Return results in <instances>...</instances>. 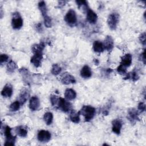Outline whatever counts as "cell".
Returning <instances> with one entry per match:
<instances>
[{
    "instance_id": "5b68a950",
    "label": "cell",
    "mask_w": 146,
    "mask_h": 146,
    "mask_svg": "<svg viewBox=\"0 0 146 146\" xmlns=\"http://www.w3.org/2000/svg\"><path fill=\"white\" fill-rule=\"evenodd\" d=\"M11 25L14 29H19L23 26V19L19 13H13Z\"/></svg>"
},
{
    "instance_id": "7a4b0ae2",
    "label": "cell",
    "mask_w": 146,
    "mask_h": 146,
    "mask_svg": "<svg viewBox=\"0 0 146 146\" xmlns=\"http://www.w3.org/2000/svg\"><path fill=\"white\" fill-rule=\"evenodd\" d=\"M64 21L69 26H74L77 22V18L75 11L72 9L68 10L64 17Z\"/></svg>"
},
{
    "instance_id": "5bb4252c",
    "label": "cell",
    "mask_w": 146,
    "mask_h": 146,
    "mask_svg": "<svg viewBox=\"0 0 146 146\" xmlns=\"http://www.w3.org/2000/svg\"><path fill=\"white\" fill-rule=\"evenodd\" d=\"M128 119L131 123H134L138 120V115L136 110L134 108H131L128 112Z\"/></svg>"
},
{
    "instance_id": "603a6c76",
    "label": "cell",
    "mask_w": 146,
    "mask_h": 146,
    "mask_svg": "<svg viewBox=\"0 0 146 146\" xmlns=\"http://www.w3.org/2000/svg\"><path fill=\"white\" fill-rule=\"evenodd\" d=\"M16 132L17 134L21 137H26L27 135V130L26 128L24 127L23 126H19L16 128L15 129Z\"/></svg>"
},
{
    "instance_id": "e0dca14e",
    "label": "cell",
    "mask_w": 146,
    "mask_h": 146,
    "mask_svg": "<svg viewBox=\"0 0 146 146\" xmlns=\"http://www.w3.org/2000/svg\"><path fill=\"white\" fill-rule=\"evenodd\" d=\"M61 82L64 84H69L70 83H75L76 82L75 78L70 74H65L61 79Z\"/></svg>"
},
{
    "instance_id": "3957f363",
    "label": "cell",
    "mask_w": 146,
    "mask_h": 146,
    "mask_svg": "<svg viewBox=\"0 0 146 146\" xmlns=\"http://www.w3.org/2000/svg\"><path fill=\"white\" fill-rule=\"evenodd\" d=\"M119 21V15L116 13H113L109 15L107 19V23L111 30H115Z\"/></svg>"
},
{
    "instance_id": "4dcf8cb0",
    "label": "cell",
    "mask_w": 146,
    "mask_h": 146,
    "mask_svg": "<svg viewBox=\"0 0 146 146\" xmlns=\"http://www.w3.org/2000/svg\"><path fill=\"white\" fill-rule=\"evenodd\" d=\"M125 78H125V79H129L131 78L133 81H136V80H137L139 79V76H138V74H137L136 72L133 71L132 72H131V74H128V75L127 77H125Z\"/></svg>"
},
{
    "instance_id": "8d00e7d4",
    "label": "cell",
    "mask_w": 146,
    "mask_h": 146,
    "mask_svg": "<svg viewBox=\"0 0 146 146\" xmlns=\"http://www.w3.org/2000/svg\"><path fill=\"white\" fill-rule=\"evenodd\" d=\"M140 56H141V58H142V60H143V62H144V63L145 64V51H144L141 54V55H140Z\"/></svg>"
},
{
    "instance_id": "4316f807",
    "label": "cell",
    "mask_w": 146,
    "mask_h": 146,
    "mask_svg": "<svg viewBox=\"0 0 146 146\" xmlns=\"http://www.w3.org/2000/svg\"><path fill=\"white\" fill-rule=\"evenodd\" d=\"M6 68H7V71L9 72H13L15 71V70L17 68V65L14 61L10 60L7 63Z\"/></svg>"
},
{
    "instance_id": "7c38bea8",
    "label": "cell",
    "mask_w": 146,
    "mask_h": 146,
    "mask_svg": "<svg viewBox=\"0 0 146 146\" xmlns=\"http://www.w3.org/2000/svg\"><path fill=\"white\" fill-rule=\"evenodd\" d=\"M112 131L117 135L120 134V130L122 127L121 121L119 119H115L112 121Z\"/></svg>"
},
{
    "instance_id": "f546056e",
    "label": "cell",
    "mask_w": 146,
    "mask_h": 146,
    "mask_svg": "<svg viewBox=\"0 0 146 146\" xmlns=\"http://www.w3.org/2000/svg\"><path fill=\"white\" fill-rule=\"evenodd\" d=\"M43 18H44V23L45 26L47 27V28L51 27L52 26V21H51V18L48 15H47Z\"/></svg>"
},
{
    "instance_id": "d4e9b609",
    "label": "cell",
    "mask_w": 146,
    "mask_h": 146,
    "mask_svg": "<svg viewBox=\"0 0 146 146\" xmlns=\"http://www.w3.org/2000/svg\"><path fill=\"white\" fill-rule=\"evenodd\" d=\"M19 72L21 74L22 76V78L23 79V80L25 81L27 83L29 82V78H30V75L28 70H27L25 68H22L19 70Z\"/></svg>"
},
{
    "instance_id": "9a60e30c",
    "label": "cell",
    "mask_w": 146,
    "mask_h": 146,
    "mask_svg": "<svg viewBox=\"0 0 146 146\" xmlns=\"http://www.w3.org/2000/svg\"><path fill=\"white\" fill-rule=\"evenodd\" d=\"M103 44L104 49L107 50V51H111L113 47V40L112 37L111 36H107Z\"/></svg>"
},
{
    "instance_id": "9c48e42d",
    "label": "cell",
    "mask_w": 146,
    "mask_h": 146,
    "mask_svg": "<svg viewBox=\"0 0 146 146\" xmlns=\"http://www.w3.org/2000/svg\"><path fill=\"white\" fill-rule=\"evenodd\" d=\"M29 95H30L29 92L27 89L24 88L21 91L19 95L18 100L20 103L21 105H23V104L25 103V102L27 101V100L29 97Z\"/></svg>"
},
{
    "instance_id": "d6986e66",
    "label": "cell",
    "mask_w": 146,
    "mask_h": 146,
    "mask_svg": "<svg viewBox=\"0 0 146 146\" xmlns=\"http://www.w3.org/2000/svg\"><path fill=\"white\" fill-rule=\"evenodd\" d=\"M64 96L67 100H71L76 98V93L73 89L67 88L65 90Z\"/></svg>"
},
{
    "instance_id": "836d02e7",
    "label": "cell",
    "mask_w": 146,
    "mask_h": 146,
    "mask_svg": "<svg viewBox=\"0 0 146 146\" xmlns=\"http://www.w3.org/2000/svg\"><path fill=\"white\" fill-rule=\"evenodd\" d=\"M9 59V56L6 54H1L0 56V61H1V64H2L3 63L6 62Z\"/></svg>"
},
{
    "instance_id": "8fae6325",
    "label": "cell",
    "mask_w": 146,
    "mask_h": 146,
    "mask_svg": "<svg viewBox=\"0 0 146 146\" xmlns=\"http://www.w3.org/2000/svg\"><path fill=\"white\" fill-rule=\"evenodd\" d=\"M97 19H98L97 14L93 10L88 9L87 12V21L91 24H94L97 22Z\"/></svg>"
},
{
    "instance_id": "d590c367",
    "label": "cell",
    "mask_w": 146,
    "mask_h": 146,
    "mask_svg": "<svg viewBox=\"0 0 146 146\" xmlns=\"http://www.w3.org/2000/svg\"><path fill=\"white\" fill-rule=\"evenodd\" d=\"M145 104L143 102H140L138 105V110L142 112L145 111Z\"/></svg>"
},
{
    "instance_id": "cb8c5ba5",
    "label": "cell",
    "mask_w": 146,
    "mask_h": 146,
    "mask_svg": "<svg viewBox=\"0 0 146 146\" xmlns=\"http://www.w3.org/2000/svg\"><path fill=\"white\" fill-rule=\"evenodd\" d=\"M38 8L39 10L40 11L43 17H46L47 15V10L46 7V3L44 1H40L38 3Z\"/></svg>"
},
{
    "instance_id": "83f0119b",
    "label": "cell",
    "mask_w": 146,
    "mask_h": 146,
    "mask_svg": "<svg viewBox=\"0 0 146 146\" xmlns=\"http://www.w3.org/2000/svg\"><path fill=\"white\" fill-rule=\"evenodd\" d=\"M62 71L61 67L57 64H54L52 66L51 73L54 75H58Z\"/></svg>"
},
{
    "instance_id": "ffe728a7",
    "label": "cell",
    "mask_w": 146,
    "mask_h": 146,
    "mask_svg": "<svg viewBox=\"0 0 146 146\" xmlns=\"http://www.w3.org/2000/svg\"><path fill=\"white\" fill-rule=\"evenodd\" d=\"M93 49L95 52L100 53L104 50V44L102 42L99 40H96L93 43Z\"/></svg>"
},
{
    "instance_id": "484cf974",
    "label": "cell",
    "mask_w": 146,
    "mask_h": 146,
    "mask_svg": "<svg viewBox=\"0 0 146 146\" xmlns=\"http://www.w3.org/2000/svg\"><path fill=\"white\" fill-rule=\"evenodd\" d=\"M43 119L45 121V123H46V124L47 125H50L51 124L52 120H53V115L51 112H46L44 115L43 116Z\"/></svg>"
},
{
    "instance_id": "30bf717a",
    "label": "cell",
    "mask_w": 146,
    "mask_h": 146,
    "mask_svg": "<svg viewBox=\"0 0 146 146\" xmlns=\"http://www.w3.org/2000/svg\"><path fill=\"white\" fill-rule=\"evenodd\" d=\"M40 106V102L36 96H33L29 102V107L33 111L37 110Z\"/></svg>"
},
{
    "instance_id": "7402d4cb",
    "label": "cell",
    "mask_w": 146,
    "mask_h": 146,
    "mask_svg": "<svg viewBox=\"0 0 146 146\" xmlns=\"http://www.w3.org/2000/svg\"><path fill=\"white\" fill-rule=\"evenodd\" d=\"M80 114V113L79 111L78 112H76L75 111L72 110L70 115V120L75 123H78L80 121V117H79Z\"/></svg>"
},
{
    "instance_id": "6da1fadb",
    "label": "cell",
    "mask_w": 146,
    "mask_h": 146,
    "mask_svg": "<svg viewBox=\"0 0 146 146\" xmlns=\"http://www.w3.org/2000/svg\"><path fill=\"white\" fill-rule=\"evenodd\" d=\"M79 112L80 114L84 116L85 121H89L93 119L95 114V109L90 106H84Z\"/></svg>"
},
{
    "instance_id": "f1b7e54d",
    "label": "cell",
    "mask_w": 146,
    "mask_h": 146,
    "mask_svg": "<svg viewBox=\"0 0 146 146\" xmlns=\"http://www.w3.org/2000/svg\"><path fill=\"white\" fill-rule=\"evenodd\" d=\"M20 106V103L18 101H15L10 104V110L11 111H17L19 109Z\"/></svg>"
},
{
    "instance_id": "e575fe53",
    "label": "cell",
    "mask_w": 146,
    "mask_h": 146,
    "mask_svg": "<svg viewBox=\"0 0 146 146\" xmlns=\"http://www.w3.org/2000/svg\"><path fill=\"white\" fill-rule=\"evenodd\" d=\"M139 39H140V41L141 42V43L144 46H145V33H143L140 35Z\"/></svg>"
},
{
    "instance_id": "52a82bcc",
    "label": "cell",
    "mask_w": 146,
    "mask_h": 146,
    "mask_svg": "<svg viewBox=\"0 0 146 146\" xmlns=\"http://www.w3.org/2000/svg\"><path fill=\"white\" fill-rule=\"evenodd\" d=\"M51 137V135L50 132L46 130L39 131L37 135V138L38 140L43 143L48 142L50 140Z\"/></svg>"
},
{
    "instance_id": "d6a6232c",
    "label": "cell",
    "mask_w": 146,
    "mask_h": 146,
    "mask_svg": "<svg viewBox=\"0 0 146 146\" xmlns=\"http://www.w3.org/2000/svg\"><path fill=\"white\" fill-rule=\"evenodd\" d=\"M58 100H59V99L56 97V95H52L51 96V97H50V101H51V104L52 106H55L56 104H58Z\"/></svg>"
},
{
    "instance_id": "277c9868",
    "label": "cell",
    "mask_w": 146,
    "mask_h": 146,
    "mask_svg": "<svg viewBox=\"0 0 146 146\" xmlns=\"http://www.w3.org/2000/svg\"><path fill=\"white\" fill-rule=\"evenodd\" d=\"M4 134L6 137L5 145H14L15 144V141L16 140V137L13 136L11 133V128L6 126L4 129Z\"/></svg>"
},
{
    "instance_id": "2e32d148",
    "label": "cell",
    "mask_w": 146,
    "mask_h": 146,
    "mask_svg": "<svg viewBox=\"0 0 146 146\" xmlns=\"http://www.w3.org/2000/svg\"><path fill=\"white\" fill-rule=\"evenodd\" d=\"M132 63V55L130 54H125L122 56L120 64L125 67H128Z\"/></svg>"
},
{
    "instance_id": "1f68e13d",
    "label": "cell",
    "mask_w": 146,
    "mask_h": 146,
    "mask_svg": "<svg viewBox=\"0 0 146 146\" xmlns=\"http://www.w3.org/2000/svg\"><path fill=\"white\" fill-rule=\"evenodd\" d=\"M117 71L119 72V74H121V75H123L125 74L127 72V68L126 67L124 66L122 64H120L117 68Z\"/></svg>"
},
{
    "instance_id": "ac0fdd59",
    "label": "cell",
    "mask_w": 146,
    "mask_h": 146,
    "mask_svg": "<svg viewBox=\"0 0 146 146\" xmlns=\"http://www.w3.org/2000/svg\"><path fill=\"white\" fill-rule=\"evenodd\" d=\"M80 75L83 78H89L91 76L92 71L87 65H85L82 67L80 71Z\"/></svg>"
},
{
    "instance_id": "8992f818",
    "label": "cell",
    "mask_w": 146,
    "mask_h": 146,
    "mask_svg": "<svg viewBox=\"0 0 146 146\" xmlns=\"http://www.w3.org/2000/svg\"><path fill=\"white\" fill-rule=\"evenodd\" d=\"M58 104L59 108L61 110H62L63 112H68L71 109V103L62 98H59Z\"/></svg>"
},
{
    "instance_id": "4fadbf2b",
    "label": "cell",
    "mask_w": 146,
    "mask_h": 146,
    "mask_svg": "<svg viewBox=\"0 0 146 146\" xmlns=\"http://www.w3.org/2000/svg\"><path fill=\"white\" fill-rule=\"evenodd\" d=\"M13 94V87L10 84H6L1 92V95L5 98H10Z\"/></svg>"
},
{
    "instance_id": "44dd1931",
    "label": "cell",
    "mask_w": 146,
    "mask_h": 146,
    "mask_svg": "<svg viewBox=\"0 0 146 146\" xmlns=\"http://www.w3.org/2000/svg\"><path fill=\"white\" fill-rule=\"evenodd\" d=\"M44 46V44L43 42H40L39 44H35L32 46V51L34 54L42 53Z\"/></svg>"
},
{
    "instance_id": "ba28073f",
    "label": "cell",
    "mask_w": 146,
    "mask_h": 146,
    "mask_svg": "<svg viewBox=\"0 0 146 146\" xmlns=\"http://www.w3.org/2000/svg\"><path fill=\"white\" fill-rule=\"evenodd\" d=\"M43 58V53H35L31 57L30 62L36 67L40 66Z\"/></svg>"
}]
</instances>
